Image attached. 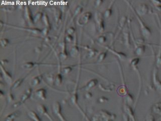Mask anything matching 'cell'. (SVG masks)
<instances>
[{"instance_id":"1","label":"cell","mask_w":161,"mask_h":121,"mask_svg":"<svg viewBox=\"0 0 161 121\" xmlns=\"http://www.w3.org/2000/svg\"><path fill=\"white\" fill-rule=\"evenodd\" d=\"M125 2L127 4V5L129 6L130 9L132 10L134 14L136 16L138 22H139V24H140V27H141V32L142 35L144 36V38H146L147 39H148V38H150L151 35H152V31L150 30V29L142 20V19L141 18V16L138 15V13H136L135 9V8L133 7V6L132 5L131 3L129 1H126Z\"/></svg>"},{"instance_id":"2","label":"cell","mask_w":161,"mask_h":121,"mask_svg":"<svg viewBox=\"0 0 161 121\" xmlns=\"http://www.w3.org/2000/svg\"><path fill=\"white\" fill-rule=\"evenodd\" d=\"M139 61H140V59H139V58L136 57V58L132 59L130 62V65L132 66V68H133V70L137 72L138 76V78H139V90H138V92L136 101L135 102V105H136L137 102H138V98L140 96L141 90V87H142V77H141V73H140V71H139V68H138V65L139 63Z\"/></svg>"},{"instance_id":"3","label":"cell","mask_w":161,"mask_h":121,"mask_svg":"<svg viewBox=\"0 0 161 121\" xmlns=\"http://www.w3.org/2000/svg\"><path fill=\"white\" fill-rule=\"evenodd\" d=\"M158 69L156 66L153 68V83L155 89L161 94V81L158 77Z\"/></svg>"},{"instance_id":"4","label":"cell","mask_w":161,"mask_h":121,"mask_svg":"<svg viewBox=\"0 0 161 121\" xmlns=\"http://www.w3.org/2000/svg\"><path fill=\"white\" fill-rule=\"evenodd\" d=\"M136 44H135V53L137 55L139 56L142 55L146 50V46L144 44L142 39L141 41L138 39V41H136Z\"/></svg>"},{"instance_id":"5","label":"cell","mask_w":161,"mask_h":121,"mask_svg":"<svg viewBox=\"0 0 161 121\" xmlns=\"http://www.w3.org/2000/svg\"><path fill=\"white\" fill-rule=\"evenodd\" d=\"M135 11L138 15L141 17L147 14L150 11V8L147 4L144 3L141 4L138 6L135 9Z\"/></svg>"},{"instance_id":"6","label":"cell","mask_w":161,"mask_h":121,"mask_svg":"<svg viewBox=\"0 0 161 121\" xmlns=\"http://www.w3.org/2000/svg\"><path fill=\"white\" fill-rule=\"evenodd\" d=\"M123 41L124 45L127 47L129 48L130 46V34L129 31V27L128 25H126L123 29Z\"/></svg>"},{"instance_id":"7","label":"cell","mask_w":161,"mask_h":121,"mask_svg":"<svg viewBox=\"0 0 161 121\" xmlns=\"http://www.w3.org/2000/svg\"><path fill=\"white\" fill-rule=\"evenodd\" d=\"M124 110L126 114L129 118L130 121H136L135 112L130 105H128L127 104L124 105Z\"/></svg>"},{"instance_id":"8","label":"cell","mask_w":161,"mask_h":121,"mask_svg":"<svg viewBox=\"0 0 161 121\" xmlns=\"http://www.w3.org/2000/svg\"><path fill=\"white\" fill-rule=\"evenodd\" d=\"M159 19V32H160V41H159V49L158 50V55L156 57V67L157 68H160L161 67V23L160 20Z\"/></svg>"},{"instance_id":"9","label":"cell","mask_w":161,"mask_h":121,"mask_svg":"<svg viewBox=\"0 0 161 121\" xmlns=\"http://www.w3.org/2000/svg\"><path fill=\"white\" fill-rule=\"evenodd\" d=\"M152 110L155 114L161 116V102H156L153 105Z\"/></svg>"},{"instance_id":"10","label":"cell","mask_w":161,"mask_h":121,"mask_svg":"<svg viewBox=\"0 0 161 121\" xmlns=\"http://www.w3.org/2000/svg\"><path fill=\"white\" fill-rule=\"evenodd\" d=\"M96 17H97V21L98 23V26H99V30L100 32H103L104 29V22L103 19H102V17L99 14H98Z\"/></svg>"},{"instance_id":"11","label":"cell","mask_w":161,"mask_h":121,"mask_svg":"<svg viewBox=\"0 0 161 121\" xmlns=\"http://www.w3.org/2000/svg\"><path fill=\"white\" fill-rule=\"evenodd\" d=\"M109 50L113 53H114L115 55L117 56L120 60L124 61V60L127 59V56L125 53H124L123 52H117L116 50H113L112 49H109Z\"/></svg>"},{"instance_id":"12","label":"cell","mask_w":161,"mask_h":121,"mask_svg":"<svg viewBox=\"0 0 161 121\" xmlns=\"http://www.w3.org/2000/svg\"><path fill=\"white\" fill-rule=\"evenodd\" d=\"M112 6H110V7L107 9L105 11V14H104V16L106 18L109 17L110 16H111L112 13Z\"/></svg>"},{"instance_id":"13","label":"cell","mask_w":161,"mask_h":121,"mask_svg":"<svg viewBox=\"0 0 161 121\" xmlns=\"http://www.w3.org/2000/svg\"><path fill=\"white\" fill-rule=\"evenodd\" d=\"M91 16V14L90 12H87L83 15L82 17V19H83V22H86L88 21Z\"/></svg>"},{"instance_id":"14","label":"cell","mask_w":161,"mask_h":121,"mask_svg":"<svg viewBox=\"0 0 161 121\" xmlns=\"http://www.w3.org/2000/svg\"><path fill=\"white\" fill-rule=\"evenodd\" d=\"M146 121H155V117L152 113H148L146 117Z\"/></svg>"},{"instance_id":"15","label":"cell","mask_w":161,"mask_h":121,"mask_svg":"<svg viewBox=\"0 0 161 121\" xmlns=\"http://www.w3.org/2000/svg\"><path fill=\"white\" fill-rule=\"evenodd\" d=\"M98 83V80L97 79H92V80H91V81L88 83V86L89 87H91L94 86H95Z\"/></svg>"},{"instance_id":"16","label":"cell","mask_w":161,"mask_h":121,"mask_svg":"<svg viewBox=\"0 0 161 121\" xmlns=\"http://www.w3.org/2000/svg\"><path fill=\"white\" fill-rule=\"evenodd\" d=\"M106 52H103L102 53H101L100 55L99 56V58H98V61L102 62V61H103L104 59L105 58V57H106Z\"/></svg>"},{"instance_id":"17","label":"cell","mask_w":161,"mask_h":121,"mask_svg":"<svg viewBox=\"0 0 161 121\" xmlns=\"http://www.w3.org/2000/svg\"><path fill=\"white\" fill-rule=\"evenodd\" d=\"M33 66V64L31 62H28V63H25V64L24 65V67L25 68H30Z\"/></svg>"},{"instance_id":"18","label":"cell","mask_w":161,"mask_h":121,"mask_svg":"<svg viewBox=\"0 0 161 121\" xmlns=\"http://www.w3.org/2000/svg\"><path fill=\"white\" fill-rule=\"evenodd\" d=\"M98 41H99L101 43H105L106 41V38H105L104 36H101L99 37L98 38Z\"/></svg>"},{"instance_id":"19","label":"cell","mask_w":161,"mask_h":121,"mask_svg":"<svg viewBox=\"0 0 161 121\" xmlns=\"http://www.w3.org/2000/svg\"><path fill=\"white\" fill-rule=\"evenodd\" d=\"M8 43V40L7 39H4L1 41V44L2 46H5Z\"/></svg>"},{"instance_id":"20","label":"cell","mask_w":161,"mask_h":121,"mask_svg":"<svg viewBox=\"0 0 161 121\" xmlns=\"http://www.w3.org/2000/svg\"><path fill=\"white\" fill-rule=\"evenodd\" d=\"M61 80H62V77H61V75L58 74L56 76V81L57 82H61Z\"/></svg>"},{"instance_id":"21","label":"cell","mask_w":161,"mask_h":121,"mask_svg":"<svg viewBox=\"0 0 161 121\" xmlns=\"http://www.w3.org/2000/svg\"><path fill=\"white\" fill-rule=\"evenodd\" d=\"M33 82L35 83V84H36L39 83V81H40V79H39V77H37L36 78L34 79H33Z\"/></svg>"},{"instance_id":"22","label":"cell","mask_w":161,"mask_h":121,"mask_svg":"<svg viewBox=\"0 0 161 121\" xmlns=\"http://www.w3.org/2000/svg\"><path fill=\"white\" fill-rule=\"evenodd\" d=\"M123 117L124 121H130V120H129V118L128 116H127L126 114H124L123 116Z\"/></svg>"},{"instance_id":"23","label":"cell","mask_w":161,"mask_h":121,"mask_svg":"<svg viewBox=\"0 0 161 121\" xmlns=\"http://www.w3.org/2000/svg\"><path fill=\"white\" fill-rule=\"evenodd\" d=\"M71 70V68H70V67H67V68L64 69V71H65V72L66 73L69 72Z\"/></svg>"},{"instance_id":"24","label":"cell","mask_w":161,"mask_h":121,"mask_svg":"<svg viewBox=\"0 0 161 121\" xmlns=\"http://www.w3.org/2000/svg\"><path fill=\"white\" fill-rule=\"evenodd\" d=\"M74 31V29L73 28H70V29H69V30H68V33H70V34H71V33H73V32Z\"/></svg>"}]
</instances>
